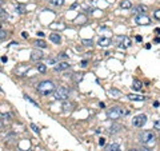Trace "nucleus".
I'll list each match as a JSON object with an SVG mask.
<instances>
[{
    "label": "nucleus",
    "instance_id": "1",
    "mask_svg": "<svg viewBox=\"0 0 160 151\" xmlns=\"http://www.w3.org/2000/svg\"><path fill=\"white\" fill-rule=\"evenodd\" d=\"M36 90H38V92L40 95L47 96V95H49L51 92H53V91H55V84H53L52 82H49V80H44V82H42V83L38 84Z\"/></svg>",
    "mask_w": 160,
    "mask_h": 151
},
{
    "label": "nucleus",
    "instance_id": "2",
    "mask_svg": "<svg viewBox=\"0 0 160 151\" xmlns=\"http://www.w3.org/2000/svg\"><path fill=\"white\" fill-rule=\"evenodd\" d=\"M139 141L147 147H152L156 143V137L152 131H144L139 135Z\"/></svg>",
    "mask_w": 160,
    "mask_h": 151
},
{
    "label": "nucleus",
    "instance_id": "3",
    "mask_svg": "<svg viewBox=\"0 0 160 151\" xmlns=\"http://www.w3.org/2000/svg\"><path fill=\"white\" fill-rule=\"evenodd\" d=\"M128 114V111L127 110H124L123 107H119V106H114L110 110H107V116L110 118V119H119V118H122V116H124Z\"/></svg>",
    "mask_w": 160,
    "mask_h": 151
},
{
    "label": "nucleus",
    "instance_id": "4",
    "mask_svg": "<svg viewBox=\"0 0 160 151\" xmlns=\"http://www.w3.org/2000/svg\"><path fill=\"white\" fill-rule=\"evenodd\" d=\"M68 96H70V91L65 87H59L57 90H55V94H53V98H55L56 100H64V99H67Z\"/></svg>",
    "mask_w": 160,
    "mask_h": 151
},
{
    "label": "nucleus",
    "instance_id": "5",
    "mask_svg": "<svg viewBox=\"0 0 160 151\" xmlns=\"http://www.w3.org/2000/svg\"><path fill=\"white\" fill-rule=\"evenodd\" d=\"M145 123H147V115H144V114H140V115H137L132 119V124L135 127H143Z\"/></svg>",
    "mask_w": 160,
    "mask_h": 151
},
{
    "label": "nucleus",
    "instance_id": "6",
    "mask_svg": "<svg viewBox=\"0 0 160 151\" xmlns=\"http://www.w3.org/2000/svg\"><path fill=\"white\" fill-rule=\"evenodd\" d=\"M135 21H136V24H139V25H148L151 23V20H150V17L148 16H145V15H137V16L135 17Z\"/></svg>",
    "mask_w": 160,
    "mask_h": 151
},
{
    "label": "nucleus",
    "instance_id": "7",
    "mask_svg": "<svg viewBox=\"0 0 160 151\" xmlns=\"http://www.w3.org/2000/svg\"><path fill=\"white\" fill-rule=\"evenodd\" d=\"M118 43H119V47H123V48H127V47L131 46V39L127 38V36H118Z\"/></svg>",
    "mask_w": 160,
    "mask_h": 151
},
{
    "label": "nucleus",
    "instance_id": "8",
    "mask_svg": "<svg viewBox=\"0 0 160 151\" xmlns=\"http://www.w3.org/2000/svg\"><path fill=\"white\" fill-rule=\"evenodd\" d=\"M43 56H44V55H43V52L42 51H32L31 52V60H34V62H38V60H40V59H43Z\"/></svg>",
    "mask_w": 160,
    "mask_h": 151
},
{
    "label": "nucleus",
    "instance_id": "9",
    "mask_svg": "<svg viewBox=\"0 0 160 151\" xmlns=\"http://www.w3.org/2000/svg\"><path fill=\"white\" fill-rule=\"evenodd\" d=\"M111 43H112V40L108 39V38H100L99 42H97V44H99L100 47H108Z\"/></svg>",
    "mask_w": 160,
    "mask_h": 151
},
{
    "label": "nucleus",
    "instance_id": "10",
    "mask_svg": "<svg viewBox=\"0 0 160 151\" xmlns=\"http://www.w3.org/2000/svg\"><path fill=\"white\" fill-rule=\"evenodd\" d=\"M67 68H70V64L67 62H61V63L55 66V71H63V70H67Z\"/></svg>",
    "mask_w": 160,
    "mask_h": 151
},
{
    "label": "nucleus",
    "instance_id": "11",
    "mask_svg": "<svg viewBox=\"0 0 160 151\" xmlns=\"http://www.w3.org/2000/svg\"><path fill=\"white\" fill-rule=\"evenodd\" d=\"M49 39H51V42L55 43V44H59V43H60V40H61L60 35H59V34H55V32L49 35Z\"/></svg>",
    "mask_w": 160,
    "mask_h": 151
},
{
    "label": "nucleus",
    "instance_id": "12",
    "mask_svg": "<svg viewBox=\"0 0 160 151\" xmlns=\"http://www.w3.org/2000/svg\"><path fill=\"white\" fill-rule=\"evenodd\" d=\"M141 86H143V83H141L140 80L135 79V80L132 82V86H131V87H132L135 91H139V90H141Z\"/></svg>",
    "mask_w": 160,
    "mask_h": 151
},
{
    "label": "nucleus",
    "instance_id": "13",
    "mask_svg": "<svg viewBox=\"0 0 160 151\" xmlns=\"http://www.w3.org/2000/svg\"><path fill=\"white\" fill-rule=\"evenodd\" d=\"M128 99L129 100H136V102H143L144 100V96H140V95H133V94H131L128 95Z\"/></svg>",
    "mask_w": 160,
    "mask_h": 151
},
{
    "label": "nucleus",
    "instance_id": "14",
    "mask_svg": "<svg viewBox=\"0 0 160 151\" xmlns=\"http://www.w3.org/2000/svg\"><path fill=\"white\" fill-rule=\"evenodd\" d=\"M120 7H122L123 9H128V8H131V7H132V3H131L129 0H124V2H122Z\"/></svg>",
    "mask_w": 160,
    "mask_h": 151
},
{
    "label": "nucleus",
    "instance_id": "15",
    "mask_svg": "<svg viewBox=\"0 0 160 151\" xmlns=\"http://www.w3.org/2000/svg\"><path fill=\"white\" fill-rule=\"evenodd\" d=\"M108 94H110V95H112V96H114V98H119L120 95H122V92H120L119 90H115V88H111V90L108 91Z\"/></svg>",
    "mask_w": 160,
    "mask_h": 151
},
{
    "label": "nucleus",
    "instance_id": "16",
    "mask_svg": "<svg viewBox=\"0 0 160 151\" xmlns=\"http://www.w3.org/2000/svg\"><path fill=\"white\" fill-rule=\"evenodd\" d=\"M107 151H120V147L118 143H112V145L107 147Z\"/></svg>",
    "mask_w": 160,
    "mask_h": 151
},
{
    "label": "nucleus",
    "instance_id": "17",
    "mask_svg": "<svg viewBox=\"0 0 160 151\" xmlns=\"http://www.w3.org/2000/svg\"><path fill=\"white\" fill-rule=\"evenodd\" d=\"M120 128H122V126H119V124H114V126L110 127V130H108V131H110L111 134H115V132H119L120 131Z\"/></svg>",
    "mask_w": 160,
    "mask_h": 151
},
{
    "label": "nucleus",
    "instance_id": "18",
    "mask_svg": "<svg viewBox=\"0 0 160 151\" xmlns=\"http://www.w3.org/2000/svg\"><path fill=\"white\" fill-rule=\"evenodd\" d=\"M35 44H36V47H40V48H45L47 47V43L44 40H36Z\"/></svg>",
    "mask_w": 160,
    "mask_h": 151
},
{
    "label": "nucleus",
    "instance_id": "19",
    "mask_svg": "<svg viewBox=\"0 0 160 151\" xmlns=\"http://www.w3.org/2000/svg\"><path fill=\"white\" fill-rule=\"evenodd\" d=\"M49 3H51L52 6L59 7V6H63V4H64V0H49Z\"/></svg>",
    "mask_w": 160,
    "mask_h": 151
},
{
    "label": "nucleus",
    "instance_id": "20",
    "mask_svg": "<svg viewBox=\"0 0 160 151\" xmlns=\"http://www.w3.org/2000/svg\"><path fill=\"white\" fill-rule=\"evenodd\" d=\"M72 106H74L72 103H64V104H63L64 111H71V110H72Z\"/></svg>",
    "mask_w": 160,
    "mask_h": 151
},
{
    "label": "nucleus",
    "instance_id": "21",
    "mask_svg": "<svg viewBox=\"0 0 160 151\" xmlns=\"http://www.w3.org/2000/svg\"><path fill=\"white\" fill-rule=\"evenodd\" d=\"M24 99H25V100H28L30 103H32V104H34L35 107H39V104H38V103H36V102L34 100V99H31L30 96H27V95H25V96H24Z\"/></svg>",
    "mask_w": 160,
    "mask_h": 151
},
{
    "label": "nucleus",
    "instance_id": "22",
    "mask_svg": "<svg viewBox=\"0 0 160 151\" xmlns=\"http://www.w3.org/2000/svg\"><path fill=\"white\" fill-rule=\"evenodd\" d=\"M38 70H39V72L44 74V72H45V70H47L45 64H38Z\"/></svg>",
    "mask_w": 160,
    "mask_h": 151
},
{
    "label": "nucleus",
    "instance_id": "23",
    "mask_svg": "<svg viewBox=\"0 0 160 151\" xmlns=\"http://www.w3.org/2000/svg\"><path fill=\"white\" fill-rule=\"evenodd\" d=\"M74 79H75V82H80V80L83 79V74H75V76H74Z\"/></svg>",
    "mask_w": 160,
    "mask_h": 151
},
{
    "label": "nucleus",
    "instance_id": "24",
    "mask_svg": "<svg viewBox=\"0 0 160 151\" xmlns=\"http://www.w3.org/2000/svg\"><path fill=\"white\" fill-rule=\"evenodd\" d=\"M7 38V34H5V31L4 29H2L0 31V39H2V42H4V39Z\"/></svg>",
    "mask_w": 160,
    "mask_h": 151
},
{
    "label": "nucleus",
    "instance_id": "25",
    "mask_svg": "<svg viewBox=\"0 0 160 151\" xmlns=\"http://www.w3.org/2000/svg\"><path fill=\"white\" fill-rule=\"evenodd\" d=\"M136 12H140V13L145 12V7H144V6H139V7L136 8Z\"/></svg>",
    "mask_w": 160,
    "mask_h": 151
},
{
    "label": "nucleus",
    "instance_id": "26",
    "mask_svg": "<svg viewBox=\"0 0 160 151\" xmlns=\"http://www.w3.org/2000/svg\"><path fill=\"white\" fill-rule=\"evenodd\" d=\"M28 68H30L28 66H27V67H23V68H19V70H17V72H19L20 75H23V72L24 71H28Z\"/></svg>",
    "mask_w": 160,
    "mask_h": 151
},
{
    "label": "nucleus",
    "instance_id": "27",
    "mask_svg": "<svg viewBox=\"0 0 160 151\" xmlns=\"http://www.w3.org/2000/svg\"><path fill=\"white\" fill-rule=\"evenodd\" d=\"M31 128H32V130H34V131L36 132V134H39V131H40V130H39V127L36 126V124H34V123H32V124H31Z\"/></svg>",
    "mask_w": 160,
    "mask_h": 151
},
{
    "label": "nucleus",
    "instance_id": "28",
    "mask_svg": "<svg viewBox=\"0 0 160 151\" xmlns=\"http://www.w3.org/2000/svg\"><path fill=\"white\" fill-rule=\"evenodd\" d=\"M155 19H158V20H160V9H158V11H155Z\"/></svg>",
    "mask_w": 160,
    "mask_h": 151
},
{
    "label": "nucleus",
    "instance_id": "29",
    "mask_svg": "<svg viewBox=\"0 0 160 151\" xmlns=\"http://www.w3.org/2000/svg\"><path fill=\"white\" fill-rule=\"evenodd\" d=\"M84 46H92V40H83Z\"/></svg>",
    "mask_w": 160,
    "mask_h": 151
},
{
    "label": "nucleus",
    "instance_id": "30",
    "mask_svg": "<svg viewBox=\"0 0 160 151\" xmlns=\"http://www.w3.org/2000/svg\"><path fill=\"white\" fill-rule=\"evenodd\" d=\"M99 145H100V146H104V145H105V139H104V138H100V139H99Z\"/></svg>",
    "mask_w": 160,
    "mask_h": 151
},
{
    "label": "nucleus",
    "instance_id": "31",
    "mask_svg": "<svg viewBox=\"0 0 160 151\" xmlns=\"http://www.w3.org/2000/svg\"><path fill=\"white\" fill-rule=\"evenodd\" d=\"M155 128H158V130H160V119L156 120L155 122Z\"/></svg>",
    "mask_w": 160,
    "mask_h": 151
},
{
    "label": "nucleus",
    "instance_id": "32",
    "mask_svg": "<svg viewBox=\"0 0 160 151\" xmlns=\"http://www.w3.org/2000/svg\"><path fill=\"white\" fill-rule=\"evenodd\" d=\"M16 9L19 11L20 13H23V12H24V8H23V7H21V6H17V7H16Z\"/></svg>",
    "mask_w": 160,
    "mask_h": 151
},
{
    "label": "nucleus",
    "instance_id": "33",
    "mask_svg": "<svg viewBox=\"0 0 160 151\" xmlns=\"http://www.w3.org/2000/svg\"><path fill=\"white\" fill-rule=\"evenodd\" d=\"M87 64H88V62H87V60H83L82 62V67H87Z\"/></svg>",
    "mask_w": 160,
    "mask_h": 151
},
{
    "label": "nucleus",
    "instance_id": "34",
    "mask_svg": "<svg viewBox=\"0 0 160 151\" xmlns=\"http://www.w3.org/2000/svg\"><path fill=\"white\" fill-rule=\"evenodd\" d=\"M7 60H8L7 56H2V62H3V63H7Z\"/></svg>",
    "mask_w": 160,
    "mask_h": 151
},
{
    "label": "nucleus",
    "instance_id": "35",
    "mask_svg": "<svg viewBox=\"0 0 160 151\" xmlns=\"http://www.w3.org/2000/svg\"><path fill=\"white\" fill-rule=\"evenodd\" d=\"M21 36H23V38H28V34H27V32H23V34H21Z\"/></svg>",
    "mask_w": 160,
    "mask_h": 151
},
{
    "label": "nucleus",
    "instance_id": "36",
    "mask_svg": "<svg viewBox=\"0 0 160 151\" xmlns=\"http://www.w3.org/2000/svg\"><path fill=\"white\" fill-rule=\"evenodd\" d=\"M140 151H151L150 149H148V147H144V149H141Z\"/></svg>",
    "mask_w": 160,
    "mask_h": 151
},
{
    "label": "nucleus",
    "instance_id": "37",
    "mask_svg": "<svg viewBox=\"0 0 160 151\" xmlns=\"http://www.w3.org/2000/svg\"><path fill=\"white\" fill-rule=\"evenodd\" d=\"M136 40H137V42H141V36L137 35V36H136Z\"/></svg>",
    "mask_w": 160,
    "mask_h": 151
},
{
    "label": "nucleus",
    "instance_id": "38",
    "mask_svg": "<svg viewBox=\"0 0 160 151\" xmlns=\"http://www.w3.org/2000/svg\"><path fill=\"white\" fill-rule=\"evenodd\" d=\"M48 63H51V64H53V63H55V60H53V59H49V60H48Z\"/></svg>",
    "mask_w": 160,
    "mask_h": 151
},
{
    "label": "nucleus",
    "instance_id": "39",
    "mask_svg": "<svg viewBox=\"0 0 160 151\" xmlns=\"http://www.w3.org/2000/svg\"><path fill=\"white\" fill-rule=\"evenodd\" d=\"M156 34L160 35V28H156Z\"/></svg>",
    "mask_w": 160,
    "mask_h": 151
},
{
    "label": "nucleus",
    "instance_id": "40",
    "mask_svg": "<svg viewBox=\"0 0 160 151\" xmlns=\"http://www.w3.org/2000/svg\"><path fill=\"white\" fill-rule=\"evenodd\" d=\"M155 42H156V43H160V38H156V39H155Z\"/></svg>",
    "mask_w": 160,
    "mask_h": 151
},
{
    "label": "nucleus",
    "instance_id": "41",
    "mask_svg": "<svg viewBox=\"0 0 160 151\" xmlns=\"http://www.w3.org/2000/svg\"><path fill=\"white\" fill-rule=\"evenodd\" d=\"M128 151H140V150H136V149H131V150H128Z\"/></svg>",
    "mask_w": 160,
    "mask_h": 151
},
{
    "label": "nucleus",
    "instance_id": "42",
    "mask_svg": "<svg viewBox=\"0 0 160 151\" xmlns=\"http://www.w3.org/2000/svg\"><path fill=\"white\" fill-rule=\"evenodd\" d=\"M27 151H32V150H27Z\"/></svg>",
    "mask_w": 160,
    "mask_h": 151
}]
</instances>
